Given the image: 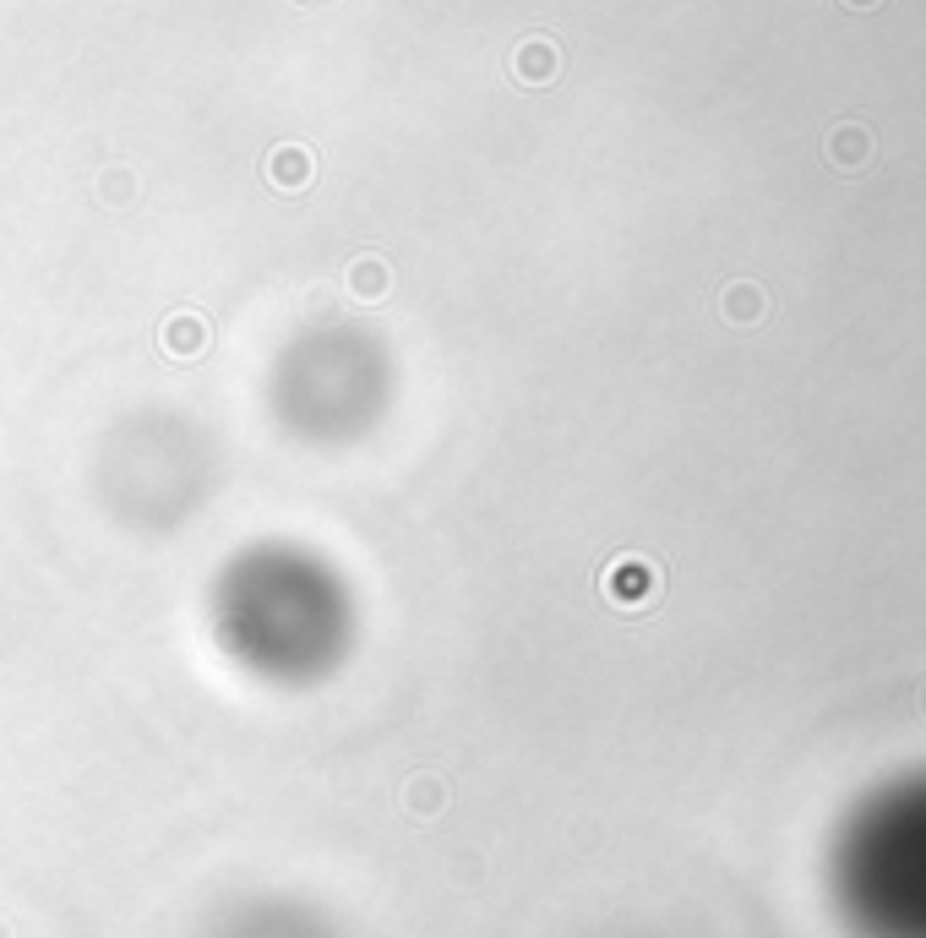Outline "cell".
<instances>
[{"instance_id": "4", "label": "cell", "mask_w": 926, "mask_h": 938, "mask_svg": "<svg viewBox=\"0 0 926 938\" xmlns=\"http://www.w3.org/2000/svg\"><path fill=\"white\" fill-rule=\"evenodd\" d=\"M851 6H877V0H851Z\"/></svg>"}, {"instance_id": "3", "label": "cell", "mask_w": 926, "mask_h": 938, "mask_svg": "<svg viewBox=\"0 0 926 938\" xmlns=\"http://www.w3.org/2000/svg\"><path fill=\"white\" fill-rule=\"evenodd\" d=\"M758 312H763L758 289H752V284H735V289H730V317H735V323H752Z\"/></svg>"}, {"instance_id": "1", "label": "cell", "mask_w": 926, "mask_h": 938, "mask_svg": "<svg viewBox=\"0 0 926 938\" xmlns=\"http://www.w3.org/2000/svg\"><path fill=\"white\" fill-rule=\"evenodd\" d=\"M829 159H834L840 170H861V164L872 159V132L856 126V121L834 126V136H829Z\"/></svg>"}, {"instance_id": "2", "label": "cell", "mask_w": 926, "mask_h": 938, "mask_svg": "<svg viewBox=\"0 0 926 938\" xmlns=\"http://www.w3.org/2000/svg\"><path fill=\"white\" fill-rule=\"evenodd\" d=\"M610 590L621 595V605H644L655 595V568L632 562V568H621V579H610Z\"/></svg>"}]
</instances>
